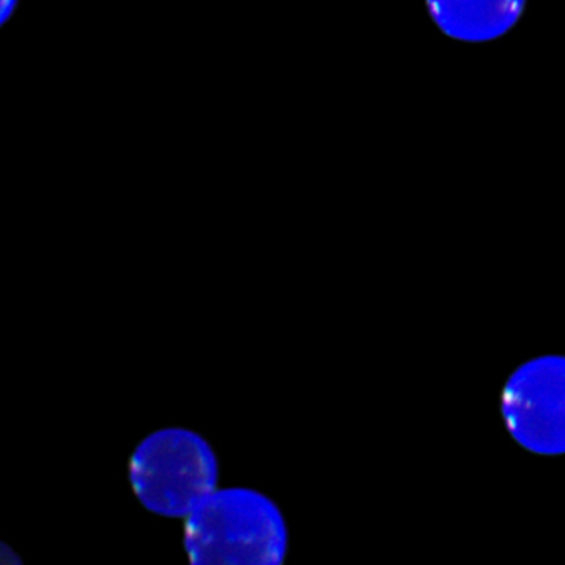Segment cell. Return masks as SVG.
Returning a JSON list of instances; mask_svg holds the SVG:
<instances>
[{"instance_id":"1","label":"cell","mask_w":565,"mask_h":565,"mask_svg":"<svg viewBox=\"0 0 565 565\" xmlns=\"http://www.w3.org/2000/svg\"><path fill=\"white\" fill-rule=\"evenodd\" d=\"M183 547L194 564H280L289 551V529L264 492L217 488L183 519Z\"/></svg>"},{"instance_id":"4","label":"cell","mask_w":565,"mask_h":565,"mask_svg":"<svg viewBox=\"0 0 565 565\" xmlns=\"http://www.w3.org/2000/svg\"><path fill=\"white\" fill-rule=\"evenodd\" d=\"M527 0H426L436 28L466 44H484L504 38L521 15Z\"/></svg>"},{"instance_id":"5","label":"cell","mask_w":565,"mask_h":565,"mask_svg":"<svg viewBox=\"0 0 565 565\" xmlns=\"http://www.w3.org/2000/svg\"><path fill=\"white\" fill-rule=\"evenodd\" d=\"M22 0H0V29L14 21L21 9Z\"/></svg>"},{"instance_id":"3","label":"cell","mask_w":565,"mask_h":565,"mask_svg":"<svg viewBox=\"0 0 565 565\" xmlns=\"http://www.w3.org/2000/svg\"><path fill=\"white\" fill-rule=\"evenodd\" d=\"M505 428L525 451L565 455V355H542L519 365L502 388Z\"/></svg>"},{"instance_id":"2","label":"cell","mask_w":565,"mask_h":565,"mask_svg":"<svg viewBox=\"0 0 565 565\" xmlns=\"http://www.w3.org/2000/svg\"><path fill=\"white\" fill-rule=\"evenodd\" d=\"M128 482L151 514L184 519L220 488V459L200 433L168 426L138 443L128 459Z\"/></svg>"}]
</instances>
